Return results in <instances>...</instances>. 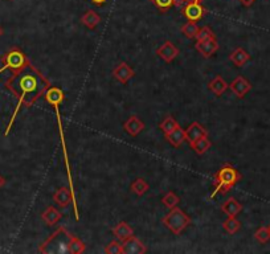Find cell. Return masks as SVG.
I'll use <instances>...</instances> for the list:
<instances>
[{"label":"cell","instance_id":"74e56055","mask_svg":"<svg viewBox=\"0 0 270 254\" xmlns=\"http://www.w3.org/2000/svg\"><path fill=\"white\" fill-rule=\"evenodd\" d=\"M269 229H270V226H269Z\"/></svg>","mask_w":270,"mask_h":254},{"label":"cell","instance_id":"8fae6325","mask_svg":"<svg viewBox=\"0 0 270 254\" xmlns=\"http://www.w3.org/2000/svg\"><path fill=\"white\" fill-rule=\"evenodd\" d=\"M230 90L236 94L237 98H244L245 94L252 89V85L249 84L248 80H245L242 76L234 78V81L230 84Z\"/></svg>","mask_w":270,"mask_h":254},{"label":"cell","instance_id":"4316f807","mask_svg":"<svg viewBox=\"0 0 270 254\" xmlns=\"http://www.w3.org/2000/svg\"><path fill=\"white\" fill-rule=\"evenodd\" d=\"M85 249H86L85 243L82 242L81 239L73 236L71 237V239H69V251H71V253L81 254L85 251Z\"/></svg>","mask_w":270,"mask_h":254},{"label":"cell","instance_id":"ffe728a7","mask_svg":"<svg viewBox=\"0 0 270 254\" xmlns=\"http://www.w3.org/2000/svg\"><path fill=\"white\" fill-rule=\"evenodd\" d=\"M81 23L86 27V28H89V30H94V28H97V26L101 23V18L97 12L89 10V11H86L85 14L82 15Z\"/></svg>","mask_w":270,"mask_h":254},{"label":"cell","instance_id":"5b68a950","mask_svg":"<svg viewBox=\"0 0 270 254\" xmlns=\"http://www.w3.org/2000/svg\"><path fill=\"white\" fill-rule=\"evenodd\" d=\"M53 200H55V203L57 204L61 208H67L68 205L71 203H73L74 205V213H76V218H80L78 216V209L77 205H76V199H74V192L71 191V188L63 187L57 189L55 192V195H53Z\"/></svg>","mask_w":270,"mask_h":254},{"label":"cell","instance_id":"7a4b0ae2","mask_svg":"<svg viewBox=\"0 0 270 254\" xmlns=\"http://www.w3.org/2000/svg\"><path fill=\"white\" fill-rule=\"evenodd\" d=\"M241 180V173L234 167L225 164V166L217 171L215 176V191L212 192L211 199H213L218 192L226 193L230 188Z\"/></svg>","mask_w":270,"mask_h":254},{"label":"cell","instance_id":"e575fe53","mask_svg":"<svg viewBox=\"0 0 270 254\" xmlns=\"http://www.w3.org/2000/svg\"><path fill=\"white\" fill-rule=\"evenodd\" d=\"M93 4H96V6H104L108 0H90Z\"/></svg>","mask_w":270,"mask_h":254},{"label":"cell","instance_id":"d6986e66","mask_svg":"<svg viewBox=\"0 0 270 254\" xmlns=\"http://www.w3.org/2000/svg\"><path fill=\"white\" fill-rule=\"evenodd\" d=\"M228 88H229V85L226 84L225 80H224L221 76H216V77L209 82V85H208V89H209L212 93H215L216 96L218 97L224 94Z\"/></svg>","mask_w":270,"mask_h":254},{"label":"cell","instance_id":"6da1fadb","mask_svg":"<svg viewBox=\"0 0 270 254\" xmlns=\"http://www.w3.org/2000/svg\"><path fill=\"white\" fill-rule=\"evenodd\" d=\"M28 70H30V64L19 70V74H16L15 77H12L7 84V88L11 89L12 93L18 97L19 102L18 106H16V111L12 115L11 122L7 127L6 135L10 133V130L14 125V121L16 118V114H18L19 109L22 107L23 103H26L27 106H31L37 97L47 89V86H49V84L41 85V82L47 81V80L36 69H34V73H31Z\"/></svg>","mask_w":270,"mask_h":254},{"label":"cell","instance_id":"f546056e","mask_svg":"<svg viewBox=\"0 0 270 254\" xmlns=\"http://www.w3.org/2000/svg\"><path fill=\"white\" fill-rule=\"evenodd\" d=\"M151 2L162 12H167L174 6V0H151Z\"/></svg>","mask_w":270,"mask_h":254},{"label":"cell","instance_id":"9c48e42d","mask_svg":"<svg viewBox=\"0 0 270 254\" xmlns=\"http://www.w3.org/2000/svg\"><path fill=\"white\" fill-rule=\"evenodd\" d=\"M113 76H114L115 80L121 82V84H127V82L135 76V72L129 67V64L121 63L117 65V68H114Z\"/></svg>","mask_w":270,"mask_h":254},{"label":"cell","instance_id":"ba28073f","mask_svg":"<svg viewBox=\"0 0 270 254\" xmlns=\"http://www.w3.org/2000/svg\"><path fill=\"white\" fill-rule=\"evenodd\" d=\"M195 49L199 52L200 55H203L205 59L211 57L213 53H216L218 49V44L216 37H211V39H207V40L196 41L195 44Z\"/></svg>","mask_w":270,"mask_h":254},{"label":"cell","instance_id":"836d02e7","mask_svg":"<svg viewBox=\"0 0 270 254\" xmlns=\"http://www.w3.org/2000/svg\"><path fill=\"white\" fill-rule=\"evenodd\" d=\"M254 2L255 0H241V3H242V6H245V7H250Z\"/></svg>","mask_w":270,"mask_h":254},{"label":"cell","instance_id":"30bf717a","mask_svg":"<svg viewBox=\"0 0 270 254\" xmlns=\"http://www.w3.org/2000/svg\"><path fill=\"white\" fill-rule=\"evenodd\" d=\"M156 55L159 56L162 60H164L166 63H172L178 57L179 49L171 41H166L160 48L156 49Z\"/></svg>","mask_w":270,"mask_h":254},{"label":"cell","instance_id":"8d00e7d4","mask_svg":"<svg viewBox=\"0 0 270 254\" xmlns=\"http://www.w3.org/2000/svg\"><path fill=\"white\" fill-rule=\"evenodd\" d=\"M0 35H2V30H0Z\"/></svg>","mask_w":270,"mask_h":254},{"label":"cell","instance_id":"7c38bea8","mask_svg":"<svg viewBox=\"0 0 270 254\" xmlns=\"http://www.w3.org/2000/svg\"><path fill=\"white\" fill-rule=\"evenodd\" d=\"M185 135H187V142H188L189 146H191L193 142H196V140L200 139V138L207 136L208 133L207 130L204 129L199 122H193V123H191V126H189L188 129L185 130Z\"/></svg>","mask_w":270,"mask_h":254},{"label":"cell","instance_id":"d590c367","mask_svg":"<svg viewBox=\"0 0 270 254\" xmlns=\"http://www.w3.org/2000/svg\"><path fill=\"white\" fill-rule=\"evenodd\" d=\"M200 2H203V0H187V3H200Z\"/></svg>","mask_w":270,"mask_h":254},{"label":"cell","instance_id":"d6a6232c","mask_svg":"<svg viewBox=\"0 0 270 254\" xmlns=\"http://www.w3.org/2000/svg\"><path fill=\"white\" fill-rule=\"evenodd\" d=\"M174 6L176 8H181L183 10L187 6V0H174Z\"/></svg>","mask_w":270,"mask_h":254},{"label":"cell","instance_id":"9a60e30c","mask_svg":"<svg viewBox=\"0 0 270 254\" xmlns=\"http://www.w3.org/2000/svg\"><path fill=\"white\" fill-rule=\"evenodd\" d=\"M45 101L49 103V105H61L65 100V94L60 88H48L47 92H45Z\"/></svg>","mask_w":270,"mask_h":254},{"label":"cell","instance_id":"5bb4252c","mask_svg":"<svg viewBox=\"0 0 270 254\" xmlns=\"http://www.w3.org/2000/svg\"><path fill=\"white\" fill-rule=\"evenodd\" d=\"M221 210L228 216V217H236L237 214L241 213L242 210V205L238 203L234 197H229L225 203L221 205Z\"/></svg>","mask_w":270,"mask_h":254},{"label":"cell","instance_id":"484cf974","mask_svg":"<svg viewBox=\"0 0 270 254\" xmlns=\"http://www.w3.org/2000/svg\"><path fill=\"white\" fill-rule=\"evenodd\" d=\"M197 32H199V27L195 22L185 23L184 26L181 27V34L184 35L185 37H188V39H195Z\"/></svg>","mask_w":270,"mask_h":254},{"label":"cell","instance_id":"4dcf8cb0","mask_svg":"<svg viewBox=\"0 0 270 254\" xmlns=\"http://www.w3.org/2000/svg\"><path fill=\"white\" fill-rule=\"evenodd\" d=\"M211 37H215V34L212 32L211 28H209V27H203V28H200L195 39H196V41H201L211 39Z\"/></svg>","mask_w":270,"mask_h":254},{"label":"cell","instance_id":"52a82bcc","mask_svg":"<svg viewBox=\"0 0 270 254\" xmlns=\"http://www.w3.org/2000/svg\"><path fill=\"white\" fill-rule=\"evenodd\" d=\"M147 251V247L144 246L143 242L137 237H129L125 239L122 243V253L123 254H142Z\"/></svg>","mask_w":270,"mask_h":254},{"label":"cell","instance_id":"d4e9b609","mask_svg":"<svg viewBox=\"0 0 270 254\" xmlns=\"http://www.w3.org/2000/svg\"><path fill=\"white\" fill-rule=\"evenodd\" d=\"M222 228H224V230H225L226 233L234 234V233L238 232V229L241 228V224L236 217H228L222 222Z\"/></svg>","mask_w":270,"mask_h":254},{"label":"cell","instance_id":"277c9868","mask_svg":"<svg viewBox=\"0 0 270 254\" xmlns=\"http://www.w3.org/2000/svg\"><path fill=\"white\" fill-rule=\"evenodd\" d=\"M4 67L0 69V73H3L6 69H14L20 70L30 64V61L27 60L26 55L23 53L20 49H12L3 57Z\"/></svg>","mask_w":270,"mask_h":254},{"label":"cell","instance_id":"e0dca14e","mask_svg":"<svg viewBox=\"0 0 270 254\" xmlns=\"http://www.w3.org/2000/svg\"><path fill=\"white\" fill-rule=\"evenodd\" d=\"M166 139L170 142L174 147H180L181 144L184 143L187 140V135H185V130H183L180 126H178L176 129L170 133L168 135H166Z\"/></svg>","mask_w":270,"mask_h":254},{"label":"cell","instance_id":"44dd1931","mask_svg":"<svg viewBox=\"0 0 270 254\" xmlns=\"http://www.w3.org/2000/svg\"><path fill=\"white\" fill-rule=\"evenodd\" d=\"M61 217H63V214L60 213V210L56 209L55 206H48L41 214V218L44 220L47 225H55Z\"/></svg>","mask_w":270,"mask_h":254},{"label":"cell","instance_id":"83f0119b","mask_svg":"<svg viewBox=\"0 0 270 254\" xmlns=\"http://www.w3.org/2000/svg\"><path fill=\"white\" fill-rule=\"evenodd\" d=\"M179 201H180L179 196L175 195L174 192H168V193L162 199V203L164 204L167 208H170V209H172V208H175V206L178 205Z\"/></svg>","mask_w":270,"mask_h":254},{"label":"cell","instance_id":"603a6c76","mask_svg":"<svg viewBox=\"0 0 270 254\" xmlns=\"http://www.w3.org/2000/svg\"><path fill=\"white\" fill-rule=\"evenodd\" d=\"M148 188H150V185H148L147 181L144 180V179H142V177H139V179H135V180L131 183L130 189H131V192L135 193L137 196H143L144 193L148 191Z\"/></svg>","mask_w":270,"mask_h":254},{"label":"cell","instance_id":"1f68e13d","mask_svg":"<svg viewBox=\"0 0 270 254\" xmlns=\"http://www.w3.org/2000/svg\"><path fill=\"white\" fill-rule=\"evenodd\" d=\"M105 251L108 254H122V243L119 241H111L106 246Z\"/></svg>","mask_w":270,"mask_h":254},{"label":"cell","instance_id":"cb8c5ba5","mask_svg":"<svg viewBox=\"0 0 270 254\" xmlns=\"http://www.w3.org/2000/svg\"><path fill=\"white\" fill-rule=\"evenodd\" d=\"M178 126H179L178 122L175 121L171 115H167L166 118L163 119V122L159 125V129L164 133V135H168V134L172 133Z\"/></svg>","mask_w":270,"mask_h":254},{"label":"cell","instance_id":"8992f818","mask_svg":"<svg viewBox=\"0 0 270 254\" xmlns=\"http://www.w3.org/2000/svg\"><path fill=\"white\" fill-rule=\"evenodd\" d=\"M205 12L207 10L200 3H187V6L183 8V15L188 22H199L205 15Z\"/></svg>","mask_w":270,"mask_h":254},{"label":"cell","instance_id":"7402d4cb","mask_svg":"<svg viewBox=\"0 0 270 254\" xmlns=\"http://www.w3.org/2000/svg\"><path fill=\"white\" fill-rule=\"evenodd\" d=\"M211 146L212 143L211 140L208 139V135L200 138V139H197L196 142H193V143L191 144V147L195 150V152H196L197 155H204L211 148Z\"/></svg>","mask_w":270,"mask_h":254},{"label":"cell","instance_id":"f1b7e54d","mask_svg":"<svg viewBox=\"0 0 270 254\" xmlns=\"http://www.w3.org/2000/svg\"><path fill=\"white\" fill-rule=\"evenodd\" d=\"M254 238L261 243H266L270 239V229L266 226H261L257 229V232L254 233Z\"/></svg>","mask_w":270,"mask_h":254},{"label":"cell","instance_id":"3957f363","mask_svg":"<svg viewBox=\"0 0 270 254\" xmlns=\"http://www.w3.org/2000/svg\"><path fill=\"white\" fill-rule=\"evenodd\" d=\"M163 224H164V226L170 229L174 234L178 236L191 224V217H189L188 214H185L183 210L175 206V208L171 209L170 213L163 218Z\"/></svg>","mask_w":270,"mask_h":254},{"label":"cell","instance_id":"2e32d148","mask_svg":"<svg viewBox=\"0 0 270 254\" xmlns=\"http://www.w3.org/2000/svg\"><path fill=\"white\" fill-rule=\"evenodd\" d=\"M111 232H113V234H114L117 238L121 239V241H125V239H127L129 237L134 236L133 228H131L127 222H125V221H121L119 224H117V226H114Z\"/></svg>","mask_w":270,"mask_h":254},{"label":"cell","instance_id":"ac0fdd59","mask_svg":"<svg viewBox=\"0 0 270 254\" xmlns=\"http://www.w3.org/2000/svg\"><path fill=\"white\" fill-rule=\"evenodd\" d=\"M229 60L234 64V65H236V67L240 68V67H244L245 64L248 63L249 60H250V56H249L248 52L244 51L242 48H237L230 53Z\"/></svg>","mask_w":270,"mask_h":254},{"label":"cell","instance_id":"4fadbf2b","mask_svg":"<svg viewBox=\"0 0 270 254\" xmlns=\"http://www.w3.org/2000/svg\"><path fill=\"white\" fill-rule=\"evenodd\" d=\"M123 129H125V131H126L129 135L137 136L143 131L144 123L138 118L137 115H133V117H130V118L125 122Z\"/></svg>","mask_w":270,"mask_h":254}]
</instances>
